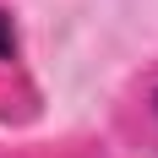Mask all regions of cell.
<instances>
[{"instance_id": "6da1fadb", "label": "cell", "mask_w": 158, "mask_h": 158, "mask_svg": "<svg viewBox=\"0 0 158 158\" xmlns=\"http://www.w3.org/2000/svg\"><path fill=\"white\" fill-rule=\"evenodd\" d=\"M16 55V27H11V11L0 6V60H11Z\"/></svg>"}, {"instance_id": "7a4b0ae2", "label": "cell", "mask_w": 158, "mask_h": 158, "mask_svg": "<svg viewBox=\"0 0 158 158\" xmlns=\"http://www.w3.org/2000/svg\"><path fill=\"white\" fill-rule=\"evenodd\" d=\"M153 114H158V93H153Z\"/></svg>"}]
</instances>
